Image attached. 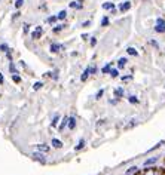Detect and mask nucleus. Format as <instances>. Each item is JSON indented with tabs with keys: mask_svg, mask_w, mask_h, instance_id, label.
<instances>
[{
	"mask_svg": "<svg viewBox=\"0 0 165 175\" xmlns=\"http://www.w3.org/2000/svg\"><path fill=\"white\" fill-rule=\"evenodd\" d=\"M0 49H2V51H5V52H9V48H8V45H0Z\"/></svg>",
	"mask_w": 165,
	"mask_h": 175,
	"instance_id": "obj_27",
	"label": "nucleus"
},
{
	"mask_svg": "<svg viewBox=\"0 0 165 175\" xmlns=\"http://www.w3.org/2000/svg\"><path fill=\"white\" fill-rule=\"evenodd\" d=\"M42 86H43V83H42V82H37V83H34V86H33V89H34V91H39V89H40Z\"/></svg>",
	"mask_w": 165,
	"mask_h": 175,
	"instance_id": "obj_17",
	"label": "nucleus"
},
{
	"mask_svg": "<svg viewBox=\"0 0 165 175\" xmlns=\"http://www.w3.org/2000/svg\"><path fill=\"white\" fill-rule=\"evenodd\" d=\"M12 79H14V82H17V83L21 80V77H19V76H17V74H14V76H12Z\"/></svg>",
	"mask_w": 165,
	"mask_h": 175,
	"instance_id": "obj_31",
	"label": "nucleus"
},
{
	"mask_svg": "<svg viewBox=\"0 0 165 175\" xmlns=\"http://www.w3.org/2000/svg\"><path fill=\"white\" fill-rule=\"evenodd\" d=\"M91 45H92V46H94V45H97V39H95V37H94V39L91 40Z\"/></svg>",
	"mask_w": 165,
	"mask_h": 175,
	"instance_id": "obj_33",
	"label": "nucleus"
},
{
	"mask_svg": "<svg viewBox=\"0 0 165 175\" xmlns=\"http://www.w3.org/2000/svg\"><path fill=\"white\" fill-rule=\"evenodd\" d=\"M70 8L80 9V8H82V0H78V2H71V3H70Z\"/></svg>",
	"mask_w": 165,
	"mask_h": 175,
	"instance_id": "obj_7",
	"label": "nucleus"
},
{
	"mask_svg": "<svg viewBox=\"0 0 165 175\" xmlns=\"http://www.w3.org/2000/svg\"><path fill=\"white\" fill-rule=\"evenodd\" d=\"M158 33H162V31H165V25H158L156 24V28H155Z\"/></svg>",
	"mask_w": 165,
	"mask_h": 175,
	"instance_id": "obj_20",
	"label": "nucleus"
},
{
	"mask_svg": "<svg viewBox=\"0 0 165 175\" xmlns=\"http://www.w3.org/2000/svg\"><path fill=\"white\" fill-rule=\"evenodd\" d=\"M128 175H137V174H128Z\"/></svg>",
	"mask_w": 165,
	"mask_h": 175,
	"instance_id": "obj_36",
	"label": "nucleus"
},
{
	"mask_svg": "<svg viewBox=\"0 0 165 175\" xmlns=\"http://www.w3.org/2000/svg\"><path fill=\"white\" fill-rule=\"evenodd\" d=\"M33 157H34L36 160H40V162H45V157H43V154H42V153H34V154H33Z\"/></svg>",
	"mask_w": 165,
	"mask_h": 175,
	"instance_id": "obj_9",
	"label": "nucleus"
},
{
	"mask_svg": "<svg viewBox=\"0 0 165 175\" xmlns=\"http://www.w3.org/2000/svg\"><path fill=\"white\" fill-rule=\"evenodd\" d=\"M67 126H69V129H74V126H76V119H74V117H69Z\"/></svg>",
	"mask_w": 165,
	"mask_h": 175,
	"instance_id": "obj_6",
	"label": "nucleus"
},
{
	"mask_svg": "<svg viewBox=\"0 0 165 175\" xmlns=\"http://www.w3.org/2000/svg\"><path fill=\"white\" fill-rule=\"evenodd\" d=\"M43 34V28L42 27H36V30L33 31V34H31V37L34 40H37V39H40V36Z\"/></svg>",
	"mask_w": 165,
	"mask_h": 175,
	"instance_id": "obj_2",
	"label": "nucleus"
},
{
	"mask_svg": "<svg viewBox=\"0 0 165 175\" xmlns=\"http://www.w3.org/2000/svg\"><path fill=\"white\" fill-rule=\"evenodd\" d=\"M61 49H62V45H60V43H52V45H51V52H54V54L60 52Z\"/></svg>",
	"mask_w": 165,
	"mask_h": 175,
	"instance_id": "obj_3",
	"label": "nucleus"
},
{
	"mask_svg": "<svg viewBox=\"0 0 165 175\" xmlns=\"http://www.w3.org/2000/svg\"><path fill=\"white\" fill-rule=\"evenodd\" d=\"M36 148H37V152H40V153L49 152V145H46V144H39V145H36Z\"/></svg>",
	"mask_w": 165,
	"mask_h": 175,
	"instance_id": "obj_4",
	"label": "nucleus"
},
{
	"mask_svg": "<svg viewBox=\"0 0 165 175\" xmlns=\"http://www.w3.org/2000/svg\"><path fill=\"white\" fill-rule=\"evenodd\" d=\"M107 24H109V18H107V17H104V18H103V21H101V25H103V27H106Z\"/></svg>",
	"mask_w": 165,
	"mask_h": 175,
	"instance_id": "obj_24",
	"label": "nucleus"
},
{
	"mask_svg": "<svg viewBox=\"0 0 165 175\" xmlns=\"http://www.w3.org/2000/svg\"><path fill=\"white\" fill-rule=\"evenodd\" d=\"M67 123H69V117H64V119H62V122H61V125H60V129H64L67 126Z\"/></svg>",
	"mask_w": 165,
	"mask_h": 175,
	"instance_id": "obj_13",
	"label": "nucleus"
},
{
	"mask_svg": "<svg viewBox=\"0 0 165 175\" xmlns=\"http://www.w3.org/2000/svg\"><path fill=\"white\" fill-rule=\"evenodd\" d=\"M126 52H128L130 55H132V56H137V55H138V52L135 51L134 48H128V49H126Z\"/></svg>",
	"mask_w": 165,
	"mask_h": 175,
	"instance_id": "obj_12",
	"label": "nucleus"
},
{
	"mask_svg": "<svg viewBox=\"0 0 165 175\" xmlns=\"http://www.w3.org/2000/svg\"><path fill=\"white\" fill-rule=\"evenodd\" d=\"M123 95V89H122V88H118V89H115V96L116 98H121Z\"/></svg>",
	"mask_w": 165,
	"mask_h": 175,
	"instance_id": "obj_11",
	"label": "nucleus"
},
{
	"mask_svg": "<svg viewBox=\"0 0 165 175\" xmlns=\"http://www.w3.org/2000/svg\"><path fill=\"white\" fill-rule=\"evenodd\" d=\"M24 3V0H17V3H15V8H21Z\"/></svg>",
	"mask_w": 165,
	"mask_h": 175,
	"instance_id": "obj_29",
	"label": "nucleus"
},
{
	"mask_svg": "<svg viewBox=\"0 0 165 175\" xmlns=\"http://www.w3.org/2000/svg\"><path fill=\"white\" fill-rule=\"evenodd\" d=\"M83 145H85V141H83V140H80V141H79V144L76 145V150H80Z\"/></svg>",
	"mask_w": 165,
	"mask_h": 175,
	"instance_id": "obj_23",
	"label": "nucleus"
},
{
	"mask_svg": "<svg viewBox=\"0 0 165 175\" xmlns=\"http://www.w3.org/2000/svg\"><path fill=\"white\" fill-rule=\"evenodd\" d=\"M64 27H66V25H62V24H61V25H57V27L54 28V31H55V33H58V31H61Z\"/></svg>",
	"mask_w": 165,
	"mask_h": 175,
	"instance_id": "obj_25",
	"label": "nucleus"
},
{
	"mask_svg": "<svg viewBox=\"0 0 165 175\" xmlns=\"http://www.w3.org/2000/svg\"><path fill=\"white\" fill-rule=\"evenodd\" d=\"M91 73H95V67H88V68L83 71V74L80 76V80H82V82H85V80L88 79V76H89Z\"/></svg>",
	"mask_w": 165,
	"mask_h": 175,
	"instance_id": "obj_1",
	"label": "nucleus"
},
{
	"mask_svg": "<svg viewBox=\"0 0 165 175\" xmlns=\"http://www.w3.org/2000/svg\"><path fill=\"white\" fill-rule=\"evenodd\" d=\"M110 76L112 77H118L119 76V71L118 70H110Z\"/></svg>",
	"mask_w": 165,
	"mask_h": 175,
	"instance_id": "obj_19",
	"label": "nucleus"
},
{
	"mask_svg": "<svg viewBox=\"0 0 165 175\" xmlns=\"http://www.w3.org/2000/svg\"><path fill=\"white\" fill-rule=\"evenodd\" d=\"M143 175H156V171H155L153 168H147V169L144 171Z\"/></svg>",
	"mask_w": 165,
	"mask_h": 175,
	"instance_id": "obj_10",
	"label": "nucleus"
},
{
	"mask_svg": "<svg viewBox=\"0 0 165 175\" xmlns=\"http://www.w3.org/2000/svg\"><path fill=\"white\" fill-rule=\"evenodd\" d=\"M156 160H158L156 157H153V159H149V160H146V163H144V165H152V163H155Z\"/></svg>",
	"mask_w": 165,
	"mask_h": 175,
	"instance_id": "obj_22",
	"label": "nucleus"
},
{
	"mask_svg": "<svg viewBox=\"0 0 165 175\" xmlns=\"http://www.w3.org/2000/svg\"><path fill=\"white\" fill-rule=\"evenodd\" d=\"M156 24H158V25H165V21L162 18H159V19H156Z\"/></svg>",
	"mask_w": 165,
	"mask_h": 175,
	"instance_id": "obj_28",
	"label": "nucleus"
},
{
	"mask_svg": "<svg viewBox=\"0 0 165 175\" xmlns=\"http://www.w3.org/2000/svg\"><path fill=\"white\" fill-rule=\"evenodd\" d=\"M125 64H126V59H125V58H121V59H119V68L125 67Z\"/></svg>",
	"mask_w": 165,
	"mask_h": 175,
	"instance_id": "obj_21",
	"label": "nucleus"
},
{
	"mask_svg": "<svg viewBox=\"0 0 165 175\" xmlns=\"http://www.w3.org/2000/svg\"><path fill=\"white\" fill-rule=\"evenodd\" d=\"M52 145H54L55 148H61V147H62V143H61L60 140H57V138H54V140H52Z\"/></svg>",
	"mask_w": 165,
	"mask_h": 175,
	"instance_id": "obj_8",
	"label": "nucleus"
},
{
	"mask_svg": "<svg viewBox=\"0 0 165 175\" xmlns=\"http://www.w3.org/2000/svg\"><path fill=\"white\" fill-rule=\"evenodd\" d=\"M9 70H10L12 73H14V74H17V68H15V65L12 64V62H10V65H9Z\"/></svg>",
	"mask_w": 165,
	"mask_h": 175,
	"instance_id": "obj_26",
	"label": "nucleus"
},
{
	"mask_svg": "<svg viewBox=\"0 0 165 175\" xmlns=\"http://www.w3.org/2000/svg\"><path fill=\"white\" fill-rule=\"evenodd\" d=\"M115 8V5H113L112 2H106V3H103V9H113Z\"/></svg>",
	"mask_w": 165,
	"mask_h": 175,
	"instance_id": "obj_14",
	"label": "nucleus"
},
{
	"mask_svg": "<svg viewBox=\"0 0 165 175\" xmlns=\"http://www.w3.org/2000/svg\"><path fill=\"white\" fill-rule=\"evenodd\" d=\"M130 8H131V3L130 2H122V5H119V10L121 12H126Z\"/></svg>",
	"mask_w": 165,
	"mask_h": 175,
	"instance_id": "obj_5",
	"label": "nucleus"
},
{
	"mask_svg": "<svg viewBox=\"0 0 165 175\" xmlns=\"http://www.w3.org/2000/svg\"><path fill=\"white\" fill-rule=\"evenodd\" d=\"M66 17H67V12H66V10H61L60 14L57 15V18H58V19H64Z\"/></svg>",
	"mask_w": 165,
	"mask_h": 175,
	"instance_id": "obj_16",
	"label": "nucleus"
},
{
	"mask_svg": "<svg viewBox=\"0 0 165 175\" xmlns=\"http://www.w3.org/2000/svg\"><path fill=\"white\" fill-rule=\"evenodd\" d=\"M57 19H58L57 17H51V18L48 19V22H54V21H57Z\"/></svg>",
	"mask_w": 165,
	"mask_h": 175,
	"instance_id": "obj_32",
	"label": "nucleus"
},
{
	"mask_svg": "<svg viewBox=\"0 0 165 175\" xmlns=\"http://www.w3.org/2000/svg\"><path fill=\"white\" fill-rule=\"evenodd\" d=\"M58 120H60V116H55V117H54V122H52V126H57Z\"/></svg>",
	"mask_w": 165,
	"mask_h": 175,
	"instance_id": "obj_30",
	"label": "nucleus"
},
{
	"mask_svg": "<svg viewBox=\"0 0 165 175\" xmlns=\"http://www.w3.org/2000/svg\"><path fill=\"white\" fill-rule=\"evenodd\" d=\"M128 101H130V103H132V104H138L137 96H130V98H128Z\"/></svg>",
	"mask_w": 165,
	"mask_h": 175,
	"instance_id": "obj_18",
	"label": "nucleus"
},
{
	"mask_svg": "<svg viewBox=\"0 0 165 175\" xmlns=\"http://www.w3.org/2000/svg\"><path fill=\"white\" fill-rule=\"evenodd\" d=\"M103 92H104V91H103V89H101V91H100V92H98V94H97V98H100V96H101V95H103Z\"/></svg>",
	"mask_w": 165,
	"mask_h": 175,
	"instance_id": "obj_34",
	"label": "nucleus"
},
{
	"mask_svg": "<svg viewBox=\"0 0 165 175\" xmlns=\"http://www.w3.org/2000/svg\"><path fill=\"white\" fill-rule=\"evenodd\" d=\"M110 67H112V64H107V65H104L103 68H101V71H103L104 74H107V73H110V70H112Z\"/></svg>",
	"mask_w": 165,
	"mask_h": 175,
	"instance_id": "obj_15",
	"label": "nucleus"
},
{
	"mask_svg": "<svg viewBox=\"0 0 165 175\" xmlns=\"http://www.w3.org/2000/svg\"><path fill=\"white\" fill-rule=\"evenodd\" d=\"M0 83H3V76H2V73H0Z\"/></svg>",
	"mask_w": 165,
	"mask_h": 175,
	"instance_id": "obj_35",
	"label": "nucleus"
}]
</instances>
